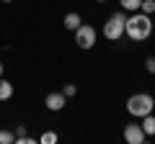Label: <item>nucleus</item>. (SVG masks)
Returning a JSON list of instances; mask_svg holds the SVG:
<instances>
[{"label":"nucleus","mask_w":155,"mask_h":144,"mask_svg":"<svg viewBox=\"0 0 155 144\" xmlns=\"http://www.w3.org/2000/svg\"><path fill=\"white\" fill-rule=\"evenodd\" d=\"M39 142H41V144H54V142H57V134H54V131H47V134H41Z\"/></svg>","instance_id":"ddd939ff"},{"label":"nucleus","mask_w":155,"mask_h":144,"mask_svg":"<svg viewBox=\"0 0 155 144\" xmlns=\"http://www.w3.org/2000/svg\"><path fill=\"white\" fill-rule=\"evenodd\" d=\"M140 13H145V16L155 13V0H142V3H140Z\"/></svg>","instance_id":"9b49d317"},{"label":"nucleus","mask_w":155,"mask_h":144,"mask_svg":"<svg viewBox=\"0 0 155 144\" xmlns=\"http://www.w3.org/2000/svg\"><path fill=\"white\" fill-rule=\"evenodd\" d=\"M75 44L80 46V49H91V46L96 44V28L88 26V23H80V26L75 28Z\"/></svg>","instance_id":"20e7f679"},{"label":"nucleus","mask_w":155,"mask_h":144,"mask_svg":"<svg viewBox=\"0 0 155 144\" xmlns=\"http://www.w3.org/2000/svg\"><path fill=\"white\" fill-rule=\"evenodd\" d=\"M124 33H127L132 41H145L153 33V21H150V16H145V13H134L132 18H127V23H124Z\"/></svg>","instance_id":"f257e3e1"},{"label":"nucleus","mask_w":155,"mask_h":144,"mask_svg":"<svg viewBox=\"0 0 155 144\" xmlns=\"http://www.w3.org/2000/svg\"><path fill=\"white\" fill-rule=\"evenodd\" d=\"M0 77H3V64H0Z\"/></svg>","instance_id":"dca6fc26"},{"label":"nucleus","mask_w":155,"mask_h":144,"mask_svg":"<svg viewBox=\"0 0 155 144\" xmlns=\"http://www.w3.org/2000/svg\"><path fill=\"white\" fill-rule=\"evenodd\" d=\"M153 105H155V98L150 93H137L132 95V98L127 100V111L132 113V116H147V113H153Z\"/></svg>","instance_id":"f03ea898"},{"label":"nucleus","mask_w":155,"mask_h":144,"mask_svg":"<svg viewBox=\"0 0 155 144\" xmlns=\"http://www.w3.org/2000/svg\"><path fill=\"white\" fill-rule=\"evenodd\" d=\"M96 3H104V0H96Z\"/></svg>","instance_id":"a211bd4d"},{"label":"nucleus","mask_w":155,"mask_h":144,"mask_svg":"<svg viewBox=\"0 0 155 144\" xmlns=\"http://www.w3.org/2000/svg\"><path fill=\"white\" fill-rule=\"evenodd\" d=\"M65 103H67V95H65V93H49V95L44 98V105L49 108V111H62Z\"/></svg>","instance_id":"423d86ee"},{"label":"nucleus","mask_w":155,"mask_h":144,"mask_svg":"<svg viewBox=\"0 0 155 144\" xmlns=\"http://www.w3.org/2000/svg\"><path fill=\"white\" fill-rule=\"evenodd\" d=\"M11 95H13V85L8 83V80L0 77V100H8Z\"/></svg>","instance_id":"1a4fd4ad"},{"label":"nucleus","mask_w":155,"mask_h":144,"mask_svg":"<svg viewBox=\"0 0 155 144\" xmlns=\"http://www.w3.org/2000/svg\"><path fill=\"white\" fill-rule=\"evenodd\" d=\"M62 93H65L67 98H70V95H75V85H65V88H62Z\"/></svg>","instance_id":"2eb2a0df"},{"label":"nucleus","mask_w":155,"mask_h":144,"mask_svg":"<svg viewBox=\"0 0 155 144\" xmlns=\"http://www.w3.org/2000/svg\"><path fill=\"white\" fill-rule=\"evenodd\" d=\"M119 3H122L124 11H140V3L142 0H119Z\"/></svg>","instance_id":"f8f14e48"},{"label":"nucleus","mask_w":155,"mask_h":144,"mask_svg":"<svg viewBox=\"0 0 155 144\" xmlns=\"http://www.w3.org/2000/svg\"><path fill=\"white\" fill-rule=\"evenodd\" d=\"M145 139H147V134L140 124H127L124 126V142L127 144H142Z\"/></svg>","instance_id":"39448f33"},{"label":"nucleus","mask_w":155,"mask_h":144,"mask_svg":"<svg viewBox=\"0 0 155 144\" xmlns=\"http://www.w3.org/2000/svg\"><path fill=\"white\" fill-rule=\"evenodd\" d=\"M142 129H145V134H147V136H155V118L150 116H142Z\"/></svg>","instance_id":"6e6552de"},{"label":"nucleus","mask_w":155,"mask_h":144,"mask_svg":"<svg viewBox=\"0 0 155 144\" xmlns=\"http://www.w3.org/2000/svg\"><path fill=\"white\" fill-rule=\"evenodd\" d=\"M145 67H147V72L155 75V57H147V59H145Z\"/></svg>","instance_id":"4468645a"},{"label":"nucleus","mask_w":155,"mask_h":144,"mask_svg":"<svg viewBox=\"0 0 155 144\" xmlns=\"http://www.w3.org/2000/svg\"><path fill=\"white\" fill-rule=\"evenodd\" d=\"M0 144H16V134L8 129H0Z\"/></svg>","instance_id":"9d476101"},{"label":"nucleus","mask_w":155,"mask_h":144,"mask_svg":"<svg viewBox=\"0 0 155 144\" xmlns=\"http://www.w3.org/2000/svg\"><path fill=\"white\" fill-rule=\"evenodd\" d=\"M3 3H13V0H3Z\"/></svg>","instance_id":"f3484780"},{"label":"nucleus","mask_w":155,"mask_h":144,"mask_svg":"<svg viewBox=\"0 0 155 144\" xmlns=\"http://www.w3.org/2000/svg\"><path fill=\"white\" fill-rule=\"evenodd\" d=\"M80 23H83V21H80L78 13H67V16H65V28H70V31H75Z\"/></svg>","instance_id":"0eeeda50"},{"label":"nucleus","mask_w":155,"mask_h":144,"mask_svg":"<svg viewBox=\"0 0 155 144\" xmlns=\"http://www.w3.org/2000/svg\"><path fill=\"white\" fill-rule=\"evenodd\" d=\"M124 23H127V18H124L122 13H114V16L104 23V36L109 41H119L124 36Z\"/></svg>","instance_id":"7ed1b4c3"}]
</instances>
